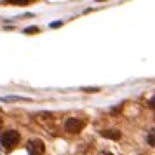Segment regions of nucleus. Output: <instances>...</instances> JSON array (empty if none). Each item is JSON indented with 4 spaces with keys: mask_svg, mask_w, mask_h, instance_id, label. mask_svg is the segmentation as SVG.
<instances>
[{
    "mask_svg": "<svg viewBox=\"0 0 155 155\" xmlns=\"http://www.w3.org/2000/svg\"><path fill=\"white\" fill-rule=\"evenodd\" d=\"M18 143H19V133L18 131H5L0 136V147L5 152H11Z\"/></svg>",
    "mask_w": 155,
    "mask_h": 155,
    "instance_id": "1",
    "label": "nucleus"
},
{
    "mask_svg": "<svg viewBox=\"0 0 155 155\" xmlns=\"http://www.w3.org/2000/svg\"><path fill=\"white\" fill-rule=\"evenodd\" d=\"M64 129H66V133L77 134V133H80V131L84 129V120L71 117V119H68L66 122H64Z\"/></svg>",
    "mask_w": 155,
    "mask_h": 155,
    "instance_id": "2",
    "label": "nucleus"
},
{
    "mask_svg": "<svg viewBox=\"0 0 155 155\" xmlns=\"http://www.w3.org/2000/svg\"><path fill=\"white\" fill-rule=\"evenodd\" d=\"M26 150H28L30 155H42L45 152V145L40 140H30L28 145H26Z\"/></svg>",
    "mask_w": 155,
    "mask_h": 155,
    "instance_id": "3",
    "label": "nucleus"
},
{
    "mask_svg": "<svg viewBox=\"0 0 155 155\" xmlns=\"http://www.w3.org/2000/svg\"><path fill=\"white\" fill-rule=\"evenodd\" d=\"M101 136H105V138H110V140H120V131H115V129L101 131Z\"/></svg>",
    "mask_w": 155,
    "mask_h": 155,
    "instance_id": "4",
    "label": "nucleus"
},
{
    "mask_svg": "<svg viewBox=\"0 0 155 155\" xmlns=\"http://www.w3.org/2000/svg\"><path fill=\"white\" fill-rule=\"evenodd\" d=\"M147 141H148V145H150V147H153V148H155V129H153V131H150V133H148Z\"/></svg>",
    "mask_w": 155,
    "mask_h": 155,
    "instance_id": "5",
    "label": "nucleus"
},
{
    "mask_svg": "<svg viewBox=\"0 0 155 155\" xmlns=\"http://www.w3.org/2000/svg\"><path fill=\"white\" fill-rule=\"evenodd\" d=\"M9 2H12V4H30L31 0H9Z\"/></svg>",
    "mask_w": 155,
    "mask_h": 155,
    "instance_id": "6",
    "label": "nucleus"
},
{
    "mask_svg": "<svg viewBox=\"0 0 155 155\" xmlns=\"http://www.w3.org/2000/svg\"><path fill=\"white\" fill-rule=\"evenodd\" d=\"M26 31H28V33H31V31H38V28H35V26H31V28H26Z\"/></svg>",
    "mask_w": 155,
    "mask_h": 155,
    "instance_id": "7",
    "label": "nucleus"
},
{
    "mask_svg": "<svg viewBox=\"0 0 155 155\" xmlns=\"http://www.w3.org/2000/svg\"><path fill=\"white\" fill-rule=\"evenodd\" d=\"M150 106H152V108H155V96L150 99Z\"/></svg>",
    "mask_w": 155,
    "mask_h": 155,
    "instance_id": "8",
    "label": "nucleus"
},
{
    "mask_svg": "<svg viewBox=\"0 0 155 155\" xmlns=\"http://www.w3.org/2000/svg\"><path fill=\"white\" fill-rule=\"evenodd\" d=\"M103 155H113V153H108V152H106V153H103Z\"/></svg>",
    "mask_w": 155,
    "mask_h": 155,
    "instance_id": "9",
    "label": "nucleus"
}]
</instances>
